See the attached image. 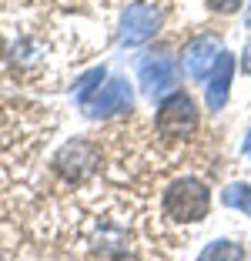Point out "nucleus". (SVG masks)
Instances as JSON below:
<instances>
[{
    "label": "nucleus",
    "instance_id": "obj_1",
    "mask_svg": "<svg viewBox=\"0 0 251 261\" xmlns=\"http://www.w3.org/2000/svg\"><path fill=\"white\" fill-rule=\"evenodd\" d=\"M208 207H211V194L198 177H181L164 191V215L171 221L194 224L208 215Z\"/></svg>",
    "mask_w": 251,
    "mask_h": 261
},
{
    "label": "nucleus",
    "instance_id": "obj_2",
    "mask_svg": "<svg viewBox=\"0 0 251 261\" xmlns=\"http://www.w3.org/2000/svg\"><path fill=\"white\" fill-rule=\"evenodd\" d=\"M97 164H101V151L91 141H70V144H64L61 151H57V158H54V171H57L64 181H70V185L87 181V177L97 171Z\"/></svg>",
    "mask_w": 251,
    "mask_h": 261
},
{
    "label": "nucleus",
    "instance_id": "obj_3",
    "mask_svg": "<svg viewBox=\"0 0 251 261\" xmlns=\"http://www.w3.org/2000/svg\"><path fill=\"white\" fill-rule=\"evenodd\" d=\"M194 124H198V111H194L188 94H171L158 108V134L161 138H171V141L184 138V134L194 130Z\"/></svg>",
    "mask_w": 251,
    "mask_h": 261
},
{
    "label": "nucleus",
    "instance_id": "obj_4",
    "mask_svg": "<svg viewBox=\"0 0 251 261\" xmlns=\"http://www.w3.org/2000/svg\"><path fill=\"white\" fill-rule=\"evenodd\" d=\"M84 111L91 117H111V114H121V111H131L128 81H111V84H104L87 104H84Z\"/></svg>",
    "mask_w": 251,
    "mask_h": 261
},
{
    "label": "nucleus",
    "instance_id": "obj_5",
    "mask_svg": "<svg viewBox=\"0 0 251 261\" xmlns=\"http://www.w3.org/2000/svg\"><path fill=\"white\" fill-rule=\"evenodd\" d=\"M154 27H158V10H154L151 4H131L124 20H121V37H124L128 47L144 44L154 34Z\"/></svg>",
    "mask_w": 251,
    "mask_h": 261
},
{
    "label": "nucleus",
    "instance_id": "obj_6",
    "mask_svg": "<svg viewBox=\"0 0 251 261\" xmlns=\"http://www.w3.org/2000/svg\"><path fill=\"white\" fill-rule=\"evenodd\" d=\"M141 81H144V91L147 94L164 91V87L174 81L171 61H164V57H158V61H144V64H141Z\"/></svg>",
    "mask_w": 251,
    "mask_h": 261
},
{
    "label": "nucleus",
    "instance_id": "obj_7",
    "mask_svg": "<svg viewBox=\"0 0 251 261\" xmlns=\"http://www.w3.org/2000/svg\"><path fill=\"white\" fill-rule=\"evenodd\" d=\"M211 54H214V40H208V37L188 44V50H184V67H188V74H191V77H201V74L208 70Z\"/></svg>",
    "mask_w": 251,
    "mask_h": 261
},
{
    "label": "nucleus",
    "instance_id": "obj_8",
    "mask_svg": "<svg viewBox=\"0 0 251 261\" xmlns=\"http://www.w3.org/2000/svg\"><path fill=\"white\" fill-rule=\"evenodd\" d=\"M228 77H231V61H221L218 70H214V77H211V84H208V104H211V108H221V104H224Z\"/></svg>",
    "mask_w": 251,
    "mask_h": 261
},
{
    "label": "nucleus",
    "instance_id": "obj_9",
    "mask_svg": "<svg viewBox=\"0 0 251 261\" xmlns=\"http://www.w3.org/2000/svg\"><path fill=\"white\" fill-rule=\"evenodd\" d=\"M198 261H244V251H241V245H235V241H214Z\"/></svg>",
    "mask_w": 251,
    "mask_h": 261
},
{
    "label": "nucleus",
    "instance_id": "obj_10",
    "mask_svg": "<svg viewBox=\"0 0 251 261\" xmlns=\"http://www.w3.org/2000/svg\"><path fill=\"white\" fill-rule=\"evenodd\" d=\"M101 81H104V67H97V70H91V74L87 77H81V81H77V104H87V100H91V94L97 91V84Z\"/></svg>",
    "mask_w": 251,
    "mask_h": 261
},
{
    "label": "nucleus",
    "instance_id": "obj_11",
    "mask_svg": "<svg viewBox=\"0 0 251 261\" xmlns=\"http://www.w3.org/2000/svg\"><path fill=\"white\" fill-rule=\"evenodd\" d=\"M208 7L218 10V14H231V10L241 7V0H208Z\"/></svg>",
    "mask_w": 251,
    "mask_h": 261
}]
</instances>
